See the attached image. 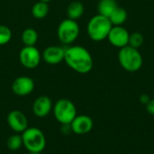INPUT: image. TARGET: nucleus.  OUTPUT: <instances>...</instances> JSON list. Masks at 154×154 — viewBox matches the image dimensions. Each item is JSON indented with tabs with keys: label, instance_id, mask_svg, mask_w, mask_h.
Segmentation results:
<instances>
[{
	"label": "nucleus",
	"instance_id": "nucleus-23",
	"mask_svg": "<svg viewBox=\"0 0 154 154\" xmlns=\"http://www.w3.org/2000/svg\"><path fill=\"white\" fill-rule=\"evenodd\" d=\"M150 100H151L150 97H149L148 95H146V94H143V95L140 97V101H141V103H143V104L145 105V106L149 103Z\"/></svg>",
	"mask_w": 154,
	"mask_h": 154
},
{
	"label": "nucleus",
	"instance_id": "nucleus-11",
	"mask_svg": "<svg viewBox=\"0 0 154 154\" xmlns=\"http://www.w3.org/2000/svg\"><path fill=\"white\" fill-rule=\"evenodd\" d=\"M94 123L90 116L86 115L77 116L70 124L71 130L76 134H88L93 128Z\"/></svg>",
	"mask_w": 154,
	"mask_h": 154
},
{
	"label": "nucleus",
	"instance_id": "nucleus-21",
	"mask_svg": "<svg viewBox=\"0 0 154 154\" xmlns=\"http://www.w3.org/2000/svg\"><path fill=\"white\" fill-rule=\"evenodd\" d=\"M143 42H144V39L141 32H133L130 34V37H129V45L130 46L138 49L143 44Z\"/></svg>",
	"mask_w": 154,
	"mask_h": 154
},
{
	"label": "nucleus",
	"instance_id": "nucleus-10",
	"mask_svg": "<svg viewBox=\"0 0 154 154\" xmlns=\"http://www.w3.org/2000/svg\"><path fill=\"white\" fill-rule=\"evenodd\" d=\"M9 127L15 133H23L28 128V120L25 115L20 110L11 111L6 118Z\"/></svg>",
	"mask_w": 154,
	"mask_h": 154
},
{
	"label": "nucleus",
	"instance_id": "nucleus-15",
	"mask_svg": "<svg viewBox=\"0 0 154 154\" xmlns=\"http://www.w3.org/2000/svg\"><path fill=\"white\" fill-rule=\"evenodd\" d=\"M127 12L125 8L117 6L115 11L111 14V15L108 17L110 20L111 23L113 26H117V25H123L126 20H127Z\"/></svg>",
	"mask_w": 154,
	"mask_h": 154
},
{
	"label": "nucleus",
	"instance_id": "nucleus-7",
	"mask_svg": "<svg viewBox=\"0 0 154 154\" xmlns=\"http://www.w3.org/2000/svg\"><path fill=\"white\" fill-rule=\"evenodd\" d=\"M42 54L35 46H24L19 52V60L22 66L32 69L38 67L41 62Z\"/></svg>",
	"mask_w": 154,
	"mask_h": 154
},
{
	"label": "nucleus",
	"instance_id": "nucleus-6",
	"mask_svg": "<svg viewBox=\"0 0 154 154\" xmlns=\"http://www.w3.org/2000/svg\"><path fill=\"white\" fill-rule=\"evenodd\" d=\"M79 25L72 19H64L58 26L57 35L60 42L63 44L69 45L73 43L79 35Z\"/></svg>",
	"mask_w": 154,
	"mask_h": 154
},
{
	"label": "nucleus",
	"instance_id": "nucleus-1",
	"mask_svg": "<svg viewBox=\"0 0 154 154\" xmlns=\"http://www.w3.org/2000/svg\"><path fill=\"white\" fill-rule=\"evenodd\" d=\"M64 60L71 69L79 74L90 72L94 65L90 52L79 45H73L65 49Z\"/></svg>",
	"mask_w": 154,
	"mask_h": 154
},
{
	"label": "nucleus",
	"instance_id": "nucleus-19",
	"mask_svg": "<svg viewBox=\"0 0 154 154\" xmlns=\"http://www.w3.org/2000/svg\"><path fill=\"white\" fill-rule=\"evenodd\" d=\"M7 148L10 151H18L23 146V139L20 134H13L11 135L6 142Z\"/></svg>",
	"mask_w": 154,
	"mask_h": 154
},
{
	"label": "nucleus",
	"instance_id": "nucleus-24",
	"mask_svg": "<svg viewBox=\"0 0 154 154\" xmlns=\"http://www.w3.org/2000/svg\"><path fill=\"white\" fill-rule=\"evenodd\" d=\"M39 1H42V2H45V3H49L51 0H39Z\"/></svg>",
	"mask_w": 154,
	"mask_h": 154
},
{
	"label": "nucleus",
	"instance_id": "nucleus-5",
	"mask_svg": "<svg viewBox=\"0 0 154 154\" xmlns=\"http://www.w3.org/2000/svg\"><path fill=\"white\" fill-rule=\"evenodd\" d=\"M55 119L63 125H70L77 116V108L74 103L67 98L59 99L52 107Z\"/></svg>",
	"mask_w": 154,
	"mask_h": 154
},
{
	"label": "nucleus",
	"instance_id": "nucleus-4",
	"mask_svg": "<svg viewBox=\"0 0 154 154\" xmlns=\"http://www.w3.org/2000/svg\"><path fill=\"white\" fill-rule=\"evenodd\" d=\"M23 146L29 152H42L46 147V138L42 130L28 127L22 133Z\"/></svg>",
	"mask_w": 154,
	"mask_h": 154
},
{
	"label": "nucleus",
	"instance_id": "nucleus-9",
	"mask_svg": "<svg viewBox=\"0 0 154 154\" xmlns=\"http://www.w3.org/2000/svg\"><path fill=\"white\" fill-rule=\"evenodd\" d=\"M34 89V81L32 78L27 76H21L16 78L12 83V91L19 97H25L30 95Z\"/></svg>",
	"mask_w": 154,
	"mask_h": 154
},
{
	"label": "nucleus",
	"instance_id": "nucleus-13",
	"mask_svg": "<svg viewBox=\"0 0 154 154\" xmlns=\"http://www.w3.org/2000/svg\"><path fill=\"white\" fill-rule=\"evenodd\" d=\"M65 49L60 46H49L47 47L42 53V58L44 61L50 65H56L64 60Z\"/></svg>",
	"mask_w": 154,
	"mask_h": 154
},
{
	"label": "nucleus",
	"instance_id": "nucleus-14",
	"mask_svg": "<svg viewBox=\"0 0 154 154\" xmlns=\"http://www.w3.org/2000/svg\"><path fill=\"white\" fill-rule=\"evenodd\" d=\"M117 6L118 5L116 0H100L97 5L98 14L108 18Z\"/></svg>",
	"mask_w": 154,
	"mask_h": 154
},
{
	"label": "nucleus",
	"instance_id": "nucleus-2",
	"mask_svg": "<svg viewBox=\"0 0 154 154\" xmlns=\"http://www.w3.org/2000/svg\"><path fill=\"white\" fill-rule=\"evenodd\" d=\"M112 27L113 25L107 17L101 14H97L88 21L87 32L92 41L101 42L107 39L108 33Z\"/></svg>",
	"mask_w": 154,
	"mask_h": 154
},
{
	"label": "nucleus",
	"instance_id": "nucleus-25",
	"mask_svg": "<svg viewBox=\"0 0 154 154\" xmlns=\"http://www.w3.org/2000/svg\"><path fill=\"white\" fill-rule=\"evenodd\" d=\"M28 154H42V152H28Z\"/></svg>",
	"mask_w": 154,
	"mask_h": 154
},
{
	"label": "nucleus",
	"instance_id": "nucleus-22",
	"mask_svg": "<svg viewBox=\"0 0 154 154\" xmlns=\"http://www.w3.org/2000/svg\"><path fill=\"white\" fill-rule=\"evenodd\" d=\"M146 109L149 114H151L152 116H154V98L151 99L149 101V103L146 105Z\"/></svg>",
	"mask_w": 154,
	"mask_h": 154
},
{
	"label": "nucleus",
	"instance_id": "nucleus-12",
	"mask_svg": "<svg viewBox=\"0 0 154 154\" xmlns=\"http://www.w3.org/2000/svg\"><path fill=\"white\" fill-rule=\"evenodd\" d=\"M53 105L51 99L47 96L38 97L32 104V112L37 117H45L52 110Z\"/></svg>",
	"mask_w": 154,
	"mask_h": 154
},
{
	"label": "nucleus",
	"instance_id": "nucleus-18",
	"mask_svg": "<svg viewBox=\"0 0 154 154\" xmlns=\"http://www.w3.org/2000/svg\"><path fill=\"white\" fill-rule=\"evenodd\" d=\"M49 13L48 3L38 1L32 7V14L36 19H42L47 16Z\"/></svg>",
	"mask_w": 154,
	"mask_h": 154
},
{
	"label": "nucleus",
	"instance_id": "nucleus-20",
	"mask_svg": "<svg viewBox=\"0 0 154 154\" xmlns=\"http://www.w3.org/2000/svg\"><path fill=\"white\" fill-rule=\"evenodd\" d=\"M12 38V31L9 27L0 24V46L7 44Z\"/></svg>",
	"mask_w": 154,
	"mask_h": 154
},
{
	"label": "nucleus",
	"instance_id": "nucleus-8",
	"mask_svg": "<svg viewBox=\"0 0 154 154\" xmlns=\"http://www.w3.org/2000/svg\"><path fill=\"white\" fill-rule=\"evenodd\" d=\"M129 32L122 25H117L111 28L107 36V40L114 47L122 49L129 45Z\"/></svg>",
	"mask_w": 154,
	"mask_h": 154
},
{
	"label": "nucleus",
	"instance_id": "nucleus-17",
	"mask_svg": "<svg viewBox=\"0 0 154 154\" xmlns=\"http://www.w3.org/2000/svg\"><path fill=\"white\" fill-rule=\"evenodd\" d=\"M21 39L24 46H35L38 41V32L33 28H26L23 31Z\"/></svg>",
	"mask_w": 154,
	"mask_h": 154
},
{
	"label": "nucleus",
	"instance_id": "nucleus-16",
	"mask_svg": "<svg viewBox=\"0 0 154 154\" xmlns=\"http://www.w3.org/2000/svg\"><path fill=\"white\" fill-rule=\"evenodd\" d=\"M84 5L79 1H73L71 2L68 8H67V14L68 18L72 20H78L84 14Z\"/></svg>",
	"mask_w": 154,
	"mask_h": 154
},
{
	"label": "nucleus",
	"instance_id": "nucleus-3",
	"mask_svg": "<svg viewBox=\"0 0 154 154\" xmlns=\"http://www.w3.org/2000/svg\"><path fill=\"white\" fill-rule=\"evenodd\" d=\"M118 60L121 67L128 72L138 71L143 66V56L138 49L127 45L120 49Z\"/></svg>",
	"mask_w": 154,
	"mask_h": 154
}]
</instances>
